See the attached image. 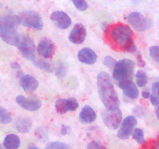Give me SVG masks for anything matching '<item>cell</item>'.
<instances>
[{"label": "cell", "mask_w": 159, "mask_h": 149, "mask_svg": "<svg viewBox=\"0 0 159 149\" xmlns=\"http://www.w3.org/2000/svg\"><path fill=\"white\" fill-rule=\"evenodd\" d=\"M110 38L113 47L116 50L134 53L137 47L133 40V32L130 26L123 23H116L109 29Z\"/></svg>", "instance_id": "1"}, {"label": "cell", "mask_w": 159, "mask_h": 149, "mask_svg": "<svg viewBox=\"0 0 159 149\" xmlns=\"http://www.w3.org/2000/svg\"><path fill=\"white\" fill-rule=\"evenodd\" d=\"M97 86L100 99L106 108L108 110L119 108V97L115 91L110 74L105 71L99 72L97 75Z\"/></svg>", "instance_id": "2"}, {"label": "cell", "mask_w": 159, "mask_h": 149, "mask_svg": "<svg viewBox=\"0 0 159 149\" xmlns=\"http://www.w3.org/2000/svg\"><path fill=\"white\" fill-rule=\"evenodd\" d=\"M20 23L21 21L19 16H0V37L8 44L16 46L20 37L17 33V27Z\"/></svg>", "instance_id": "3"}, {"label": "cell", "mask_w": 159, "mask_h": 149, "mask_svg": "<svg viewBox=\"0 0 159 149\" xmlns=\"http://www.w3.org/2000/svg\"><path fill=\"white\" fill-rule=\"evenodd\" d=\"M135 63L130 59H122L116 62L113 68V77L121 88L126 84L133 82Z\"/></svg>", "instance_id": "4"}, {"label": "cell", "mask_w": 159, "mask_h": 149, "mask_svg": "<svg viewBox=\"0 0 159 149\" xmlns=\"http://www.w3.org/2000/svg\"><path fill=\"white\" fill-rule=\"evenodd\" d=\"M20 54L27 60L34 61L36 58V47L32 39L26 35H20L16 45Z\"/></svg>", "instance_id": "5"}, {"label": "cell", "mask_w": 159, "mask_h": 149, "mask_svg": "<svg viewBox=\"0 0 159 149\" xmlns=\"http://www.w3.org/2000/svg\"><path fill=\"white\" fill-rule=\"evenodd\" d=\"M21 24L26 27L40 30L43 26L41 16L37 12L34 10H26L21 12L19 16Z\"/></svg>", "instance_id": "6"}, {"label": "cell", "mask_w": 159, "mask_h": 149, "mask_svg": "<svg viewBox=\"0 0 159 149\" xmlns=\"http://www.w3.org/2000/svg\"><path fill=\"white\" fill-rule=\"evenodd\" d=\"M102 119L108 128L116 130L122 122V113L119 108L114 110L107 109L102 112Z\"/></svg>", "instance_id": "7"}, {"label": "cell", "mask_w": 159, "mask_h": 149, "mask_svg": "<svg viewBox=\"0 0 159 149\" xmlns=\"http://www.w3.org/2000/svg\"><path fill=\"white\" fill-rule=\"evenodd\" d=\"M127 20L136 30L140 32L147 30L152 26V20L138 12H131L127 17Z\"/></svg>", "instance_id": "8"}, {"label": "cell", "mask_w": 159, "mask_h": 149, "mask_svg": "<svg viewBox=\"0 0 159 149\" xmlns=\"http://www.w3.org/2000/svg\"><path fill=\"white\" fill-rule=\"evenodd\" d=\"M137 119L134 116H128L121 123L120 127L117 133V137L120 139H128L129 137L133 133L137 125Z\"/></svg>", "instance_id": "9"}, {"label": "cell", "mask_w": 159, "mask_h": 149, "mask_svg": "<svg viewBox=\"0 0 159 149\" xmlns=\"http://www.w3.org/2000/svg\"><path fill=\"white\" fill-rule=\"evenodd\" d=\"M37 51L39 55L43 58H51L55 52V46L50 39L45 37L38 43Z\"/></svg>", "instance_id": "10"}, {"label": "cell", "mask_w": 159, "mask_h": 149, "mask_svg": "<svg viewBox=\"0 0 159 149\" xmlns=\"http://www.w3.org/2000/svg\"><path fill=\"white\" fill-rule=\"evenodd\" d=\"M16 101L20 107L29 111H37L41 107L42 105L41 101L39 99H37V98L29 99L21 95L16 96Z\"/></svg>", "instance_id": "11"}, {"label": "cell", "mask_w": 159, "mask_h": 149, "mask_svg": "<svg viewBox=\"0 0 159 149\" xmlns=\"http://www.w3.org/2000/svg\"><path fill=\"white\" fill-rule=\"evenodd\" d=\"M51 19L54 24L61 29H65L71 24V19L69 16L62 11H55L51 16Z\"/></svg>", "instance_id": "12"}, {"label": "cell", "mask_w": 159, "mask_h": 149, "mask_svg": "<svg viewBox=\"0 0 159 149\" xmlns=\"http://www.w3.org/2000/svg\"><path fill=\"white\" fill-rule=\"evenodd\" d=\"M85 37H86V29L84 25H82V23H76L71 29L68 39L74 44H80L83 43Z\"/></svg>", "instance_id": "13"}, {"label": "cell", "mask_w": 159, "mask_h": 149, "mask_svg": "<svg viewBox=\"0 0 159 149\" xmlns=\"http://www.w3.org/2000/svg\"><path fill=\"white\" fill-rule=\"evenodd\" d=\"M78 59L79 61L85 65H93L97 60V55L91 48L85 47L79 51Z\"/></svg>", "instance_id": "14"}, {"label": "cell", "mask_w": 159, "mask_h": 149, "mask_svg": "<svg viewBox=\"0 0 159 149\" xmlns=\"http://www.w3.org/2000/svg\"><path fill=\"white\" fill-rule=\"evenodd\" d=\"M20 82L22 88L27 93H33L38 88V81L30 74H23L20 78Z\"/></svg>", "instance_id": "15"}, {"label": "cell", "mask_w": 159, "mask_h": 149, "mask_svg": "<svg viewBox=\"0 0 159 149\" xmlns=\"http://www.w3.org/2000/svg\"><path fill=\"white\" fill-rule=\"evenodd\" d=\"M96 119L95 110L89 106H85L79 113V121L83 124H92Z\"/></svg>", "instance_id": "16"}, {"label": "cell", "mask_w": 159, "mask_h": 149, "mask_svg": "<svg viewBox=\"0 0 159 149\" xmlns=\"http://www.w3.org/2000/svg\"><path fill=\"white\" fill-rule=\"evenodd\" d=\"M20 138L14 133L6 135L3 141V147L6 149H18L20 146Z\"/></svg>", "instance_id": "17"}, {"label": "cell", "mask_w": 159, "mask_h": 149, "mask_svg": "<svg viewBox=\"0 0 159 149\" xmlns=\"http://www.w3.org/2000/svg\"><path fill=\"white\" fill-rule=\"evenodd\" d=\"M32 126V121L30 118H23L20 117L16 119V120L14 122V127L16 129L17 131L20 133H24L29 132L30 129Z\"/></svg>", "instance_id": "18"}, {"label": "cell", "mask_w": 159, "mask_h": 149, "mask_svg": "<svg viewBox=\"0 0 159 149\" xmlns=\"http://www.w3.org/2000/svg\"><path fill=\"white\" fill-rule=\"evenodd\" d=\"M121 89H123L124 94L129 99H135L139 96V91H138V87L136 86L133 82H130L129 83L126 84L124 86L121 87Z\"/></svg>", "instance_id": "19"}, {"label": "cell", "mask_w": 159, "mask_h": 149, "mask_svg": "<svg viewBox=\"0 0 159 149\" xmlns=\"http://www.w3.org/2000/svg\"><path fill=\"white\" fill-rule=\"evenodd\" d=\"M33 61H34V65L36 67L40 68V69L44 70V71H48V72H51L52 71V66L47 61L43 60L41 58H35Z\"/></svg>", "instance_id": "20"}, {"label": "cell", "mask_w": 159, "mask_h": 149, "mask_svg": "<svg viewBox=\"0 0 159 149\" xmlns=\"http://www.w3.org/2000/svg\"><path fill=\"white\" fill-rule=\"evenodd\" d=\"M136 82L137 85L139 87H144L148 82V75L146 72L143 70H138L136 72Z\"/></svg>", "instance_id": "21"}, {"label": "cell", "mask_w": 159, "mask_h": 149, "mask_svg": "<svg viewBox=\"0 0 159 149\" xmlns=\"http://www.w3.org/2000/svg\"><path fill=\"white\" fill-rule=\"evenodd\" d=\"M12 121V116L6 109L0 106V124H8Z\"/></svg>", "instance_id": "22"}, {"label": "cell", "mask_w": 159, "mask_h": 149, "mask_svg": "<svg viewBox=\"0 0 159 149\" xmlns=\"http://www.w3.org/2000/svg\"><path fill=\"white\" fill-rule=\"evenodd\" d=\"M56 111L59 114H64L68 111V106H67V101L65 99H58L55 102Z\"/></svg>", "instance_id": "23"}, {"label": "cell", "mask_w": 159, "mask_h": 149, "mask_svg": "<svg viewBox=\"0 0 159 149\" xmlns=\"http://www.w3.org/2000/svg\"><path fill=\"white\" fill-rule=\"evenodd\" d=\"M132 137H133L134 139L140 144H143L145 142V140H144V130L140 128H136L134 129V130L133 131L132 133Z\"/></svg>", "instance_id": "24"}, {"label": "cell", "mask_w": 159, "mask_h": 149, "mask_svg": "<svg viewBox=\"0 0 159 149\" xmlns=\"http://www.w3.org/2000/svg\"><path fill=\"white\" fill-rule=\"evenodd\" d=\"M45 149H71L68 144L60 141H54L50 142L45 147Z\"/></svg>", "instance_id": "25"}, {"label": "cell", "mask_w": 159, "mask_h": 149, "mask_svg": "<svg viewBox=\"0 0 159 149\" xmlns=\"http://www.w3.org/2000/svg\"><path fill=\"white\" fill-rule=\"evenodd\" d=\"M76 9L79 11H85L89 7L88 2L85 0H71Z\"/></svg>", "instance_id": "26"}, {"label": "cell", "mask_w": 159, "mask_h": 149, "mask_svg": "<svg viewBox=\"0 0 159 149\" xmlns=\"http://www.w3.org/2000/svg\"><path fill=\"white\" fill-rule=\"evenodd\" d=\"M149 53L152 58L156 63L159 64V46H152L149 49Z\"/></svg>", "instance_id": "27"}, {"label": "cell", "mask_w": 159, "mask_h": 149, "mask_svg": "<svg viewBox=\"0 0 159 149\" xmlns=\"http://www.w3.org/2000/svg\"><path fill=\"white\" fill-rule=\"evenodd\" d=\"M67 101V106H68V110L70 111H75L79 107V102L75 98H69L66 99Z\"/></svg>", "instance_id": "28"}, {"label": "cell", "mask_w": 159, "mask_h": 149, "mask_svg": "<svg viewBox=\"0 0 159 149\" xmlns=\"http://www.w3.org/2000/svg\"><path fill=\"white\" fill-rule=\"evenodd\" d=\"M116 61L110 56H107L103 59V65L109 68H113L116 64Z\"/></svg>", "instance_id": "29"}, {"label": "cell", "mask_w": 159, "mask_h": 149, "mask_svg": "<svg viewBox=\"0 0 159 149\" xmlns=\"http://www.w3.org/2000/svg\"><path fill=\"white\" fill-rule=\"evenodd\" d=\"M87 149H107L105 145L102 144L99 141H93L90 143H89L88 146H87Z\"/></svg>", "instance_id": "30"}, {"label": "cell", "mask_w": 159, "mask_h": 149, "mask_svg": "<svg viewBox=\"0 0 159 149\" xmlns=\"http://www.w3.org/2000/svg\"><path fill=\"white\" fill-rule=\"evenodd\" d=\"M66 74V68L64 65L60 64L56 71V75L59 78H63Z\"/></svg>", "instance_id": "31"}, {"label": "cell", "mask_w": 159, "mask_h": 149, "mask_svg": "<svg viewBox=\"0 0 159 149\" xmlns=\"http://www.w3.org/2000/svg\"><path fill=\"white\" fill-rule=\"evenodd\" d=\"M152 95H155L156 96H159V82H156L153 83L152 86Z\"/></svg>", "instance_id": "32"}, {"label": "cell", "mask_w": 159, "mask_h": 149, "mask_svg": "<svg viewBox=\"0 0 159 149\" xmlns=\"http://www.w3.org/2000/svg\"><path fill=\"white\" fill-rule=\"evenodd\" d=\"M150 100L152 105L155 106V107L159 106V96H156L152 94L150 96Z\"/></svg>", "instance_id": "33"}, {"label": "cell", "mask_w": 159, "mask_h": 149, "mask_svg": "<svg viewBox=\"0 0 159 149\" xmlns=\"http://www.w3.org/2000/svg\"><path fill=\"white\" fill-rule=\"evenodd\" d=\"M137 57H138V65H139L140 67H141V68H143V67L145 66V61H144V60H143L142 58V56H141V54H140V53H138V56H137Z\"/></svg>", "instance_id": "34"}, {"label": "cell", "mask_w": 159, "mask_h": 149, "mask_svg": "<svg viewBox=\"0 0 159 149\" xmlns=\"http://www.w3.org/2000/svg\"><path fill=\"white\" fill-rule=\"evenodd\" d=\"M70 131H71V129H70V127H68V126H62L61 130V133L62 135L68 134V133H69Z\"/></svg>", "instance_id": "35"}, {"label": "cell", "mask_w": 159, "mask_h": 149, "mask_svg": "<svg viewBox=\"0 0 159 149\" xmlns=\"http://www.w3.org/2000/svg\"><path fill=\"white\" fill-rule=\"evenodd\" d=\"M142 97L144 98V99H148V98H150L151 96V93H149V91H148V90H144V91L142 92Z\"/></svg>", "instance_id": "36"}, {"label": "cell", "mask_w": 159, "mask_h": 149, "mask_svg": "<svg viewBox=\"0 0 159 149\" xmlns=\"http://www.w3.org/2000/svg\"><path fill=\"white\" fill-rule=\"evenodd\" d=\"M11 67H12V68H13V69L20 70V68H21L20 65L19 63H17V62H12V63L11 64Z\"/></svg>", "instance_id": "37"}, {"label": "cell", "mask_w": 159, "mask_h": 149, "mask_svg": "<svg viewBox=\"0 0 159 149\" xmlns=\"http://www.w3.org/2000/svg\"><path fill=\"white\" fill-rule=\"evenodd\" d=\"M153 149H159V136L153 144Z\"/></svg>", "instance_id": "38"}, {"label": "cell", "mask_w": 159, "mask_h": 149, "mask_svg": "<svg viewBox=\"0 0 159 149\" xmlns=\"http://www.w3.org/2000/svg\"><path fill=\"white\" fill-rule=\"evenodd\" d=\"M155 115H156L157 118L159 120V106H157L155 109Z\"/></svg>", "instance_id": "39"}, {"label": "cell", "mask_w": 159, "mask_h": 149, "mask_svg": "<svg viewBox=\"0 0 159 149\" xmlns=\"http://www.w3.org/2000/svg\"><path fill=\"white\" fill-rule=\"evenodd\" d=\"M27 149H39L38 147H35V146H30L29 147H28Z\"/></svg>", "instance_id": "40"}, {"label": "cell", "mask_w": 159, "mask_h": 149, "mask_svg": "<svg viewBox=\"0 0 159 149\" xmlns=\"http://www.w3.org/2000/svg\"><path fill=\"white\" fill-rule=\"evenodd\" d=\"M0 149H2V145H1V144H0Z\"/></svg>", "instance_id": "41"}]
</instances>
